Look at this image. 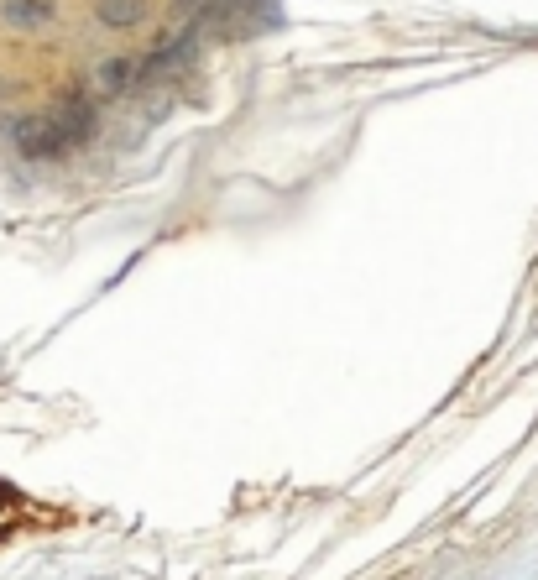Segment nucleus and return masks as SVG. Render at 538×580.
Segmentation results:
<instances>
[{"mask_svg":"<svg viewBox=\"0 0 538 580\" xmlns=\"http://www.w3.org/2000/svg\"><path fill=\"white\" fill-rule=\"evenodd\" d=\"M89 136H95V105L84 95H74L48 115H27V121L16 126V147L27 157H58V152L84 147Z\"/></svg>","mask_w":538,"mask_h":580,"instance_id":"obj_1","label":"nucleus"},{"mask_svg":"<svg viewBox=\"0 0 538 580\" xmlns=\"http://www.w3.org/2000/svg\"><path fill=\"white\" fill-rule=\"evenodd\" d=\"M0 21L11 32H42L58 21V0H0Z\"/></svg>","mask_w":538,"mask_h":580,"instance_id":"obj_2","label":"nucleus"},{"mask_svg":"<svg viewBox=\"0 0 538 580\" xmlns=\"http://www.w3.org/2000/svg\"><path fill=\"white\" fill-rule=\"evenodd\" d=\"M95 21L110 32H131L152 21V0H95Z\"/></svg>","mask_w":538,"mask_h":580,"instance_id":"obj_3","label":"nucleus"},{"mask_svg":"<svg viewBox=\"0 0 538 580\" xmlns=\"http://www.w3.org/2000/svg\"><path fill=\"white\" fill-rule=\"evenodd\" d=\"M147 74V63L142 58H115V63H100L95 68V89L100 95H126V89Z\"/></svg>","mask_w":538,"mask_h":580,"instance_id":"obj_4","label":"nucleus"}]
</instances>
